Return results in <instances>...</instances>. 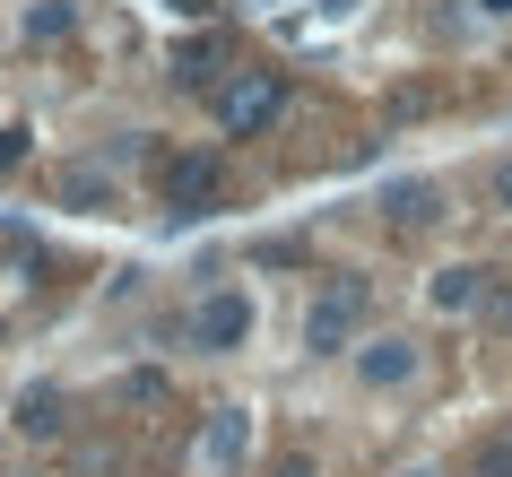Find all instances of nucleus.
Instances as JSON below:
<instances>
[{
  "label": "nucleus",
  "mask_w": 512,
  "mask_h": 477,
  "mask_svg": "<svg viewBox=\"0 0 512 477\" xmlns=\"http://www.w3.org/2000/svg\"><path fill=\"white\" fill-rule=\"evenodd\" d=\"M278 105H287V79H278V70H243V79L217 96V122H226L235 139H252V131L278 122Z\"/></svg>",
  "instance_id": "nucleus-1"
},
{
  "label": "nucleus",
  "mask_w": 512,
  "mask_h": 477,
  "mask_svg": "<svg viewBox=\"0 0 512 477\" xmlns=\"http://www.w3.org/2000/svg\"><path fill=\"white\" fill-rule=\"evenodd\" d=\"M356 321H365V287H356V278H339V287L313 304V321H304V347H313V356H330V347L356 339Z\"/></svg>",
  "instance_id": "nucleus-2"
},
{
  "label": "nucleus",
  "mask_w": 512,
  "mask_h": 477,
  "mask_svg": "<svg viewBox=\"0 0 512 477\" xmlns=\"http://www.w3.org/2000/svg\"><path fill=\"white\" fill-rule=\"evenodd\" d=\"M243 451H252V417H243V408H217V417L200 425V477H235Z\"/></svg>",
  "instance_id": "nucleus-3"
},
{
  "label": "nucleus",
  "mask_w": 512,
  "mask_h": 477,
  "mask_svg": "<svg viewBox=\"0 0 512 477\" xmlns=\"http://www.w3.org/2000/svg\"><path fill=\"white\" fill-rule=\"evenodd\" d=\"M243 339H252V304H243V295H200L191 347H243Z\"/></svg>",
  "instance_id": "nucleus-4"
},
{
  "label": "nucleus",
  "mask_w": 512,
  "mask_h": 477,
  "mask_svg": "<svg viewBox=\"0 0 512 477\" xmlns=\"http://www.w3.org/2000/svg\"><path fill=\"white\" fill-rule=\"evenodd\" d=\"M217 191H226V174H217V157H174V165H165V200H174L183 217L217 209Z\"/></svg>",
  "instance_id": "nucleus-5"
},
{
  "label": "nucleus",
  "mask_w": 512,
  "mask_h": 477,
  "mask_svg": "<svg viewBox=\"0 0 512 477\" xmlns=\"http://www.w3.org/2000/svg\"><path fill=\"white\" fill-rule=\"evenodd\" d=\"M356 373H365L374 391H400L408 373H417V347H408V339H365V347H356Z\"/></svg>",
  "instance_id": "nucleus-6"
},
{
  "label": "nucleus",
  "mask_w": 512,
  "mask_h": 477,
  "mask_svg": "<svg viewBox=\"0 0 512 477\" xmlns=\"http://www.w3.org/2000/svg\"><path fill=\"white\" fill-rule=\"evenodd\" d=\"M434 313H469V304H478L486 295V269H434Z\"/></svg>",
  "instance_id": "nucleus-7"
},
{
  "label": "nucleus",
  "mask_w": 512,
  "mask_h": 477,
  "mask_svg": "<svg viewBox=\"0 0 512 477\" xmlns=\"http://www.w3.org/2000/svg\"><path fill=\"white\" fill-rule=\"evenodd\" d=\"M382 217H391V226H426V217H434V191L426 183H391V191H382Z\"/></svg>",
  "instance_id": "nucleus-8"
},
{
  "label": "nucleus",
  "mask_w": 512,
  "mask_h": 477,
  "mask_svg": "<svg viewBox=\"0 0 512 477\" xmlns=\"http://www.w3.org/2000/svg\"><path fill=\"white\" fill-rule=\"evenodd\" d=\"M27 35H35V44H61V35H70V0H35V9H27Z\"/></svg>",
  "instance_id": "nucleus-9"
},
{
  "label": "nucleus",
  "mask_w": 512,
  "mask_h": 477,
  "mask_svg": "<svg viewBox=\"0 0 512 477\" xmlns=\"http://www.w3.org/2000/svg\"><path fill=\"white\" fill-rule=\"evenodd\" d=\"M18 425H27V434H61V399L53 391H27V399H18Z\"/></svg>",
  "instance_id": "nucleus-10"
},
{
  "label": "nucleus",
  "mask_w": 512,
  "mask_h": 477,
  "mask_svg": "<svg viewBox=\"0 0 512 477\" xmlns=\"http://www.w3.org/2000/svg\"><path fill=\"white\" fill-rule=\"evenodd\" d=\"M478 477H512V443H486L478 451Z\"/></svg>",
  "instance_id": "nucleus-11"
},
{
  "label": "nucleus",
  "mask_w": 512,
  "mask_h": 477,
  "mask_svg": "<svg viewBox=\"0 0 512 477\" xmlns=\"http://www.w3.org/2000/svg\"><path fill=\"white\" fill-rule=\"evenodd\" d=\"M486 321H495V330H512V287H486Z\"/></svg>",
  "instance_id": "nucleus-12"
},
{
  "label": "nucleus",
  "mask_w": 512,
  "mask_h": 477,
  "mask_svg": "<svg viewBox=\"0 0 512 477\" xmlns=\"http://www.w3.org/2000/svg\"><path fill=\"white\" fill-rule=\"evenodd\" d=\"M9 165H27V131H0V174Z\"/></svg>",
  "instance_id": "nucleus-13"
},
{
  "label": "nucleus",
  "mask_w": 512,
  "mask_h": 477,
  "mask_svg": "<svg viewBox=\"0 0 512 477\" xmlns=\"http://www.w3.org/2000/svg\"><path fill=\"white\" fill-rule=\"evenodd\" d=\"M495 200H504V209H512V165H504V174H495Z\"/></svg>",
  "instance_id": "nucleus-14"
},
{
  "label": "nucleus",
  "mask_w": 512,
  "mask_h": 477,
  "mask_svg": "<svg viewBox=\"0 0 512 477\" xmlns=\"http://www.w3.org/2000/svg\"><path fill=\"white\" fill-rule=\"evenodd\" d=\"M478 9H486V18H512V0H478Z\"/></svg>",
  "instance_id": "nucleus-15"
},
{
  "label": "nucleus",
  "mask_w": 512,
  "mask_h": 477,
  "mask_svg": "<svg viewBox=\"0 0 512 477\" xmlns=\"http://www.w3.org/2000/svg\"><path fill=\"white\" fill-rule=\"evenodd\" d=\"M278 477H313V469H304V460H287V469H278Z\"/></svg>",
  "instance_id": "nucleus-16"
}]
</instances>
